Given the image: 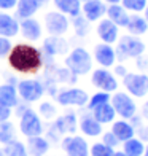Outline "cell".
<instances>
[{
    "label": "cell",
    "mask_w": 148,
    "mask_h": 156,
    "mask_svg": "<svg viewBox=\"0 0 148 156\" xmlns=\"http://www.w3.org/2000/svg\"><path fill=\"white\" fill-rule=\"evenodd\" d=\"M8 64L19 73H35L43 66L41 51L32 45L18 43L11 48L8 54Z\"/></svg>",
    "instance_id": "obj_1"
},
{
    "label": "cell",
    "mask_w": 148,
    "mask_h": 156,
    "mask_svg": "<svg viewBox=\"0 0 148 156\" xmlns=\"http://www.w3.org/2000/svg\"><path fill=\"white\" fill-rule=\"evenodd\" d=\"M65 66L75 75H86L91 70L93 61H91V56L86 49L78 46V48H73L69 53V56L65 58Z\"/></svg>",
    "instance_id": "obj_2"
},
{
    "label": "cell",
    "mask_w": 148,
    "mask_h": 156,
    "mask_svg": "<svg viewBox=\"0 0 148 156\" xmlns=\"http://www.w3.org/2000/svg\"><path fill=\"white\" fill-rule=\"evenodd\" d=\"M43 129L45 127H43V123H41V118L32 108H26L19 115V131L24 137L41 136Z\"/></svg>",
    "instance_id": "obj_3"
},
{
    "label": "cell",
    "mask_w": 148,
    "mask_h": 156,
    "mask_svg": "<svg viewBox=\"0 0 148 156\" xmlns=\"http://www.w3.org/2000/svg\"><path fill=\"white\" fill-rule=\"evenodd\" d=\"M110 104L121 119H131L137 113V105L134 102V99L126 93H116L115 96H111Z\"/></svg>",
    "instance_id": "obj_4"
},
{
    "label": "cell",
    "mask_w": 148,
    "mask_h": 156,
    "mask_svg": "<svg viewBox=\"0 0 148 156\" xmlns=\"http://www.w3.org/2000/svg\"><path fill=\"white\" fill-rule=\"evenodd\" d=\"M145 53V43L136 35H124L119 38L118 43V54L126 58H140Z\"/></svg>",
    "instance_id": "obj_5"
},
{
    "label": "cell",
    "mask_w": 148,
    "mask_h": 156,
    "mask_svg": "<svg viewBox=\"0 0 148 156\" xmlns=\"http://www.w3.org/2000/svg\"><path fill=\"white\" fill-rule=\"evenodd\" d=\"M124 88L134 97H145L148 94V75L145 73H126L123 76Z\"/></svg>",
    "instance_id": "obj_6"
},
{
    "label": "cell",
    "mask_w": 148,
    "mask_h": 156,
    "mask_svg": "<svg viewBox=\"0 0 148 156\" xmlns=\"http://www.w3.org/2000/svg\"><path fill=\"white\" fill-rule=\"evenodd\" d=\"M56 101L59 105H75V107H84L89 101V96L86 91H83L80 88H70V89H62L56 94Z\"/></svg>",
    "instance_id": "obj_7"
},
{
    "label": "cell",
    "mask_w": 148,
    "mask_h": 156,
    "mask_svg": "<svg viewBox=\"0 0 148 156\" xmlns=\"http://www.w3.org/2000/svg\"><path fill=\"white\" fill-rule=\"evenodd\" d=\"M61 148L67 156H89V145L81 136H65L61 140Z\"/></svg>",
    "instance_id": "obj_8"
},
{
    "label": "cell",
    "mask_w": 148,
    "mask_h": 156,
    "mask_svg": "<svg viewBox=\"0 0 148 156\" xmlns=\"http://www.w3.org/2000/svg\"><path fill=\"white\" fill-rule=\"evenodd\" d=\"M16 91H18V96L24 102L32 104V102H37L38 99H41V96L45 93V88L41 86V83L35 81V80H23L18 83Z\"/></svg>",
    "instance_id": "obj_9"
},
{
    "label": "cell",
    "mask_w": 148,
    "mask_h": 156,
    "mask_svg": "<svg viewBox=\"0 0 148 156\" xmlns=\"http://www.w3.org/2000/svg\"><path fill=\"white\" fill-rule=\"evenodd\" d=\"M45 26L46 30L49 32V35H64L69 30V19L65 18L64 13L61 11H51L45 16Z\"/></svg>",
    "instance_id": "obj_10"
},
{
    "label": "cell",
    "mask_w": 148,
    "mask_h": 156,
    "mask_svg": "<svg viewBox=\"0 0 148 156\" xmlns=\"http://www.w3.org/2000/svg\"><path fill=\"white\" fill-rule=\"evenodd\" d=\"M91 81H93V84H94L97 89L105 91V93H113V91L118 89L116 78L111 75L108 70H105V69L94 70L93 76H91Z\"/></svg>",
    "instance_id": "obj_11"
},
{
    "label": "cell",
    "mask_w": 148,
    "mask_h": 156,
    "mask_svg": "<svg viewBox=\"0 0 148 156\" xmlns=\"http://www.w3.org/2000/svg\"><path fill=\"white\" fill-rule=\"evenodd\" d=\"M49 142L43 136H33V137H27V144H26V150L29 153V156H46L49 151Z\"/></svg>",
    "instance_id": "obj_12"
},
{
    "label": "cell",
    "mask_w": 148,
    "mask_h": 156,
    "mask_svg": "<svg viewBox=\"0 0 148 156\" xmlns=\"http://www.w3.org/2000/svg\"><path fill=\"white\" fill-rule=\"evenodd\" d=\"M94 58L102 67H111L116 61V51L108 43H100L94 48Z\"/></svg>",
    "instance_id": "obj_13"
},
{
    "label": "cell",
    "mask_w": 148,
    "mask_h": 156,
    "mask_svg": "<svg viewBox=\"0 0 148 156\" xmlns=\"http://www.w3.org/2000/svg\"><path fill=\"white\" fill-rule=\"evenodd\" d=\"M78 127L86 137H99L102 134V124L93 115H89V113H84L80 118Z\"/></svg>",
    "instance_id": "obj_14"
},
{
    "label": "cell",
    "mask_w": 148,
    "mask_h": 156,
    "mask_svg": "<svg viewBox=\"0 0 148 156\" xmlns=\"http://www.w3.org/2000/svg\"><path fill=\"white\" fill-rule=\"evenodd\" d=\"M81 11L84 18L88 19V23H93V21L100 19L105 15L107 8H105V5L100 0H88V2H84L81 5Z\"/></svg>",
    "instance_id": "obj_15"
},
{
    "label": "cell",
    "mask_w": 148,
    "mask_h": 156,
    "mask_svg": "<svg viewBox=\"0 0 148 156\" xmlns=\"http://www.w3.org/2000/svg\"><path fill=\"white\" fill-rule=\"evenodd\" d=\"M97 35L104 43H115L118 40V26L110 19H102L97 26Z\"/></svg>",
    "instance_id": "obj_16"
},
{
    "label": "cell",
    "mask_w": 148,
    "mask_h": 156,
    "mask_svg": "<svg viewBox=\"0 0 148 156\" xmlns=\"http://www.w3.org/2000/svg\"><path fill=\"white\" fill-rule=\"evenodd\" d=\"M111 132L115 134V137L121 142H126L132 137H136V129L132 127V124L128 121V119H118V121L111 123Z\"/></svg>",
    "instance_id": "obj_17"
},
{
    "label": "cell",
    "mask_w": 148,
    "mask_h": 156,
    "mask_svg": "<svg viewBox=\"0 0 148 156\" xmlns=\"http://www.w3.org/2000/svg\"><path fill=\"white\" fill-rule=\"evenodd\" d=\"M19 30L26 40H30V41H35L41 37V26L38 24V21H35L32 18H26L21 21Z\"/></svg>",
    "instance_id": "obj_18"
},
{
    "label": "cell",
    "mask_w": 148,
    "mask_h": 156,
    "mask_svg": "<svg viewBox=\"0 0 148 156\" xmlns=\"http://www.w3.org/2000/svg\"><path fill=\"white\" fill-rule=\"evenodd\" d=\"M53 126L56 127V129L59 131L61 136H70V134H75L76 132V116L75 113H65V115L59 116L56 121L53 123Z\"/></svg>",
    "instance_id": "obj_19"
},
{
    "label": "cell",
    "mask_w": 148,
    "mask_h": 156,
    "mask_svg": "<svg viewBox=\"0 0 148 156\" xmlns=\"http://www.w3.org/2000/svg\"><path fill=\"white\" fill-rule=\"evenodd\" d=\"M43 49L49 56L65 54L69 51V43L64 38H61L59 35H49V37L43 41Z\"/></svg>",
    "instance_id": "obj_20"
},
{
    "label": "cell",
    "mask_w": 148,
    "mask_h": 156,
    "mask_svg": "<svg viewBox=\"0 0 148 156\" xmlns=\"http://www.w3.org/2000/svg\"><path fill=\"white\" fill-rule=\"evenodd\" d=\"M19 32V23L6 13H0V37L11 38L18 35Z\"/></svg>",
    "instance_id": "obj_21"
},
{
    "label": "cell",
    "mask_w": 148,
    "mask_h": 156,
    "mask_svg": "<svg viewBox=\"0 0 148 156\" xmlns=\"http://www.w3.org/2000/svg\"><path fill=\"white\" fill-rule=\"evenodd\" d=\"M107 16L111 23H115L118 27H126L128 26V21H129V15L128 11L123 8V5L115 3V5H110L107 8Z\"/></svg>",
    "instance_id": "obj_22"
},
{
    "label": "cell",
    "mask_w": 148,
    "mask_h": 156,
    "mask_svg": "<svg viewBox=\"0 0 148 156\" xmlns=\"http://www.w3.org/2000/svg\"><path fill=\"white\" fill-rule=\"evenodd\" d=\"M91 112H93V116H94L102 126H104V124H111V123H113V119H115V115H116L110 102L99 105V107L93 108Z\"/></svg>",
    "instance_id": "obj_23"
},
{
    "label": "cell",
    "mask_w": 148,
    "mask_h": 156,
    "mask_svg": "<svg viewBox=\"0 0 148 156\" xmlns=\"http://www.w3.org/2000/svg\"><path fill=\"white\" fill-rule=\"evenodd\" d=\"M54 6L58 8V11L64 13L69 16H78L81 13V2L80 0H53Z\"/></svg>",
    "instance_id": "obj_24"
},
{
    "label": "cell",
    "mask_w": 148,
    "mask_h": 156,
    "mask_svg": "<svg viewBox=\"0 0 148 156\" xmlns=\"http://www.w3.org/2000/svg\"><path fill=\"white\" fill-rule=\"evenodd\" d=\"M38 8H40L38 0H18V3H16V13L23 19L32 18L38 11Z\"/></svg>",
    "instance_id": "obj_25"
},
{
    "label": "cell",
    "mask_w": 148,
    "mask_h": 156,
    "mask_svg": "<svg viewBox=\"0 0 148 156\" xmlns=\"http://www.w3.org/2000/svg\"><path fill=\"white\" fill-rule=\"evenodd\" d=\"M129 35H143L146 30H148V21L139 15H132L129 16V21H128V26H126Z\"/></svg>",
    "instance_id": "obj_26"
},
{
    "label": "cell",
    "mask_w": 148,
    "mask_h": 156,
    "mask_svg": "<svg viewBox=\"0 0 148 156\" xmlns=\"http://www.w3.org/2000/svg\"><path fill=\"white\" fill-rule=\"evenodd\" d=\"M0 102L10 108L18 105V91L13 84H0Z\"/></svg>",
    "instance_id": "obj_27"
},
{
    "label": "cell",
    "mask_w": 148,
    "mask_h": 156,
    "mask_svg": "<svg viewBox=\"0 0 148 156\" xmlns=\"http://www.w3.org/2000/svg\"><path fill=\"white\" fill-rule=\"evenodd\" d=\"M145 142H142L139 137H132L129 140L123 142V151L128 156H142L145 150Z\"/></svg>",
    "instance_id": "obj_28"
},
{
    "label": "cell",
    "mask_w": 148,
    "mask_h": 156,
    "mask_svg": "<svg viewBox=\"0 0 148 156\" xmlns=\"http://www.w3.org/2000/svg\"><path fill=\"white\" fill-rule=\"evenodd\" d=\"M16 139V127L11 121H3L0 123V144L6 145L11 140Z\"/></svg>",
    "instance_id": "obj_29"
},
{
    "label": "cell",
    "mask_w": 148,
    "mask_h": 156,
    "mask_svg": "<svg viewBox=\"0 0 148 156\" xmlns=\"http://www.w3.org/2000/svg\"><path fill=\"white\" fill-rule=\"evenodd\" d=\"M3 153L5 156H29V153H27L26 150V145L23 144V142H19V140H11L10 144H6L3 145Z\"/></svg>",
    "instance_id": "obj_30"
},
{
    "label": "cell",
    "mask_w": 148,
    "mask_h": 156,
    "mask_svg": "<svg viewBox=\"0 0 148 156\" xmlns=\"http://www.w3.org/2000/svg\"><path fill=\"white\" fill-rule=\"evenodd\" d=\"M107 102H110V93L99 91V93H96L94 96H91V99L88 101V108L93 110V108L99 107V105H102V104H107Z\"/></svg>",
    "instance_id": "obj_31"
},
{
    "label": "cell",
    "mask_w": 148,
    "mask_h": 156,
    "mask_svg": "<svg viewBox=\"0 0 148 156\" xmlns=\"http://www.w3.org/2000/svg\"><path fill=\"white\" fill-rule=\"evenodd\" d=\"M113 148L107 147L102 142H96V144L91 145L89 148V154L91 156H113Z\"/></svg>",
    "instance_id": "obj_32"
},
{
    "label": "cell",
    "mask_w": 148,
    "mask_h": 156,
    "mask_svg": "<svg viewBox=\"0 0 148 156\" xmlns=\"http://www.w3.org/2000/svg\"><path fill=\"white\" fill-rule=\"evenodd\" d=\"M146 3H148V0H121L123 8L126 11H134V13L143 11Z\"/></svg>",
    "instance_id": "obj_33"
},
{
    "label": "cell",
    "mask_w": 148,
    "mask_h": 156,
    "mask_svg": "<svg viewBox=\"0 0 148 156\" xmlns=\"http://www.w3.org/2000/svg\"><path fill=\"white\" fill-rule=\"evenodd\" d=\"M38 113L45 119H53L58 115V108H56L51 102H41L40 107H38Z\"/></svg>",
    "instance_id": "obj_34"
},
{
    "label": "cell",
    "mask_w": 148,
    "mask_h": 156,
    "mask_svg": "<svg viewBox=\"0 0 148 156\" xmlns=\"http://www.w3.org/2000/svg\"><path fill=\"white\" fill-rule=\"evenodd\" d=\"M100 136H102V144H105V145H107V147H110V148H113V150H115V148H116L119 144H121V142H119V140L115 137V134L111 132V131L102 132Z\"/></svg>",
    "instance_id": "obj_35"
},
{
    "label": "cell",
    "mask_w": 148,
    "mask_h": 156,
    "mask_svg": "<svg viewBox=\"0 0 148 156\" xmlns=\"http://www.w3.org/2000/svg\"><path fill=\"white\" fill-rule=\"evenodd\" d=\"M86 24H88L86 18H81L80 15L73 18V26H75V30L78 32V35H84V34H86Z\"/></svg>",
    "instance_id": "obj_36"
},
{
    "label": "cell",
    "mask_w": 148,
    "mask_h": 156,
    "mask_svg": "<svg viewBox=\"0 0 148 156\" xmlns=\"http://www.w3.org/2000/svg\"><path fill=\"white\" fill-rule=\"evenodd\" d=\"M11 41L6 38V37H0V58L3 56H8L10 51H11Z\"/></svg>",
    "instance_id": "obj_37"
},
{
    "label": "cell",
    "mask_w": 148,
    "mask_h": 156,
    "mask_svg": "<svg viewBox=\"0 0 148 156\" xmlns=\"http://www.w3.org/2000/svg\"><path fill=\"white\" fill-rule=\"evenodd\" d=\"M136 136L142 140V142L148 144V124H142L139 129H136Z\"/></svg>",
    "instance_id": "obj_38"
},
{
    "label": "cell",
    "mask_w": 148,
    "mask_h": 156,
    "mask_svg": "<svg viewBox=\"0 0 148 156\" xmlns=\"http://www.w3.org/2000/svg\"><path fill=\"white\" fill-rule=\"evenodd\" d=\"M10 116H11V108L6 107V105H3L2 102H0V123L8 121Z\"/></svg>",
    "instance_id": "obj_39"
},
{
    "label": "cell",
    "mask_w": 148,
    "mask_h": 156,
    "mask_svg": "<svg viewBox=\"0 0 148 156\" xmlns=\"http://www.w3.org/2000/svg\"><path fill=\"white\" fill-rule=\"evenodd\" d=\"M18 0H0V10H11L13 6H16Z\"/></svg>",
    "instance_id": "obj_40"
},
{
    "label": "cell",
    "mask_w": 148,
    "mask_h": 156,
    "mask_svg": "<svg viewBox=\"0 0 148 156\" xmlns=\"http://www.w3.org/2000/svg\"><path fill=\"white\" fill-rule=\"evenodd\" d=\"M142 119H143V118H142V116H139L137 113H136V115H134L131 119H128V121L132 124V127H134V129H139V127L142 126Z\"/></svg>",
    "instance_id": "obj_41"
},
{
    "label": "cell",
    "mask_w": 148,
    "mask_h": 156,
    "mask_svg": "<svg viewBox=\"0 0 148 156\" xmlns=\"http://www.w3.org/2000/svg\"><path fill=\"white\" fill-rule=\"evenodd\" d=\"M140 116H142L145 121H148V101L142 105V108H140Z\"/></svg>",
    "instance_id": "obj_42"
},
{
    "label": "cell",
    "mask_w": 148,
    "mask_h": 156,
    "mask_svg": "<svg viewBox=\"0 0 148 156\" xmlns=\"http://www.w3.org/2000/svg\"><path fill=\"white\" fill-rule=\"evenodd\" d=\"M115 73H116V75H121V76H124L128 72H126V69H124L123 66H118V67H115Z\"/></svg>",
    "instance_id": "obj_43"
},
{
    "label": "cell",
    "mask_w": 148,
    "mask_h": 156,
    "mask_svg": "<svg viewBox=\"0 0 148 156\" xmlns=\"http://www.w3.org/2000/svg\"><path fill=\"white\" fill-rule=\"evenodd\" d=\"M113 156H128V154L121 150V151H113Z\"/></svg>",
    "instance_id": "obj_44"
},
{
    "label": "cell",
    "mask_w": 148,
    "mask_h": 156,
    "mask_svg": "<svg viewBox=\"0 0 148 156\" xmlns=\"http://www.w3.org/2000/svg\"><path fill=\"white\" fill-rule=\"evenodd\" d=\"M105 2L110 5H115V3H121V0H105Z\"/></svg>",
    "instance_id": "obj_45"
},
{
    "label": "cell",
    "mask_w": 148,
    "mask_h": 156,
    "mask_svg": "<svg viewBox=\"0 0 148 156\" xmlns=\"http://www.w3.org/2000/svg\"><path fill=\"white\" fill-rule=\"evenodd\" d=\"M143 11H145V19L148 21V3H146V6H145V10H143Z\"/></svg>",
    "instance_id": "obj_46"
},
{
    "label": "cell",
    "mask_w": 148,
    "mask_h": 156,
    "mask_svg": "<svg viewBox=\"0 0 148 156\" xmlns=\"http://www.w3.org/2000/svg\"><path fill=\"white\" fill-rule=\"evenodd\" d=\"M142 156H148V144L145 145V150H143V154Z\"/></svg>",
    "instance_id": "obj_47"
},
{
    "label": "cell",
    "mask_w": 148,
    "mask_h": 156,
    "mask_svg": "<svg viewBox=\"0 0 148 156\" xmlns=\"http://www.w3.org/2000/svg\"><path fill=\"white\" fill-rule=\"evenodd\" d=\"M41 2H46V0H38V3H41Z\"/></svg>",
    "instance_id": "obj_48"
},
{
    "label": "cell",
    "mask_w": 148,
    "mask_h": 156,
    "mask_svg": "<svg viewBox=\"0 0 148 156\" xmlns=\"http://www.w3.org/2000/svg\"><path fill=\"white\" fill-rule=\"evenodd\" d=\"M80 2H81V0H80ZM83 2H88V0H83Z\"/></svg>",
    "instance_id": "obj_49"
}]
</instances>
